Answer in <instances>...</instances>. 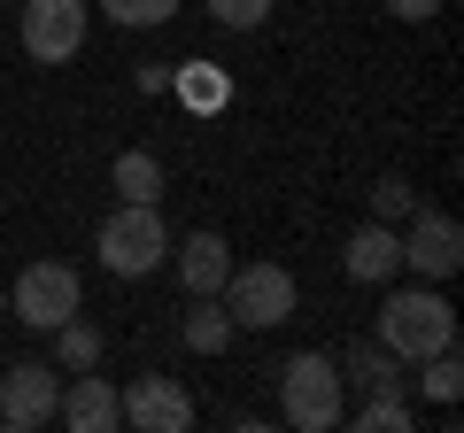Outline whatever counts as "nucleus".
I'll use <instances>...</instances> for the list:
<instances>
[{
    "instance_id": "f03ea898",
    "label": "nucleus",
    "mask_w": 464,
    "mask_h": 433,
    "mask_svg": "<svg viewBox=\"0 0 464 433\" xmlns=\"http://www.w3.org/2000/svg\"><path fill=\"white\" fill-rule=\"evenodd\" d=\"M279 418L295 433H333L348 418V387H341V364L325 349H302L279 364Z\"/></svg>"
},
{
    "instance_id": "5701e85b",
    "label": "nucleus",
    "mask_w": 464,
    "mask_h": 433,
    "mask_svg": "<svg viewBox=\"0 0 464 433\" xmlns=\"http://www.w3.org/2000/svg\"><path fill=\"white\" fill-rule=\"evenodd\" d=\"M449 0H387V16H402V24H426V16H441Z\"/></svg>"
},
{
    "instance_id": "423d86ee",
    "label": "nucleus",
    "mask_w": 464,
    "mask_h": 433,
    "mask_svg": "<svg viewBox=\"0 0 464 433\" xmlns=\"http://www.w3.org/2000/svg\"><path fill=\"white\" fill-rule=\"evenodd\" d=\"M402 271H411V279H426V286H441V279H457L464 271V225L449 209H426V201H418L411 216H402Z\"/></svg>"
},
{
    "instance_id": "39448f33",
    "label": "nucleus",
    "mask_w": 464,
    "mask_h": 433,
    "mask_svg": "<svg viewBox=\"0 0 464 433\" xmlns=\"http://www.w3.org/2000/svg\"><path fill=\"white\" fill-rule=\"evenodd\" d=\"M78 302H85L78 271L54 264V255L24 264V271H16V286H8V317H16V325H32V333H54L63 317H78Z\"/></svg>"
},
{
    "instance_id": "4be33fe9",
    "label": "nucleus",
    "mask_w": 464,
    "mask_h": 433,
    "mask_svg": "<svg viewBox=\"0 0 464 433\" xmlns=\"http://www.w3.org/2000/svg\"><path fill=\"white\" fill-rule=\"evenodd\" d=\"M201 8H209L225 32H256V24L271 16V0H201Z\"/></svg>"
},
{
    "instance_id": "f257e3e1",
    "label": "nucleus",
    "mask_w": 464,
    "mask_h": 433,
    "mask_svg": "<svg viewBox=\"0 0 464 433\" xmlns=\"http://www.w3.org/2000/svg\"><path fill=\"white\" fill-rule=\"evenodd\" d=\"M372 341H387L402 364H418V356H433V349H457V310H449V294L426 286V279L395 286V294L380 302V333Z\"/></svg>"
},
{
    "instance_id": "9d476101",
    "label": "nucleus",
    "mask_w": 464,
    "mask_h": 433,
    "mask_svg": "<svg viewBox=\"0 0 464 433\" xmlns=\"http://www.w3.org/2000/svg\"><path fill=\"white\" fill-rule=\"evenodd\" d=\"M54 418H63L70 433H109V426H124V402H116V387L101 380V364H93V371H63Z\"/></svg>"
},
{
    "instance_id": "4468645a",
    "label": "nucleus",
    "mask_w": 464,
    "mask_h": 433,
    "mask_svg": "<svg viewBox=\"0 0 464 433\" xmlns=\"http://www.w3.org/2000/svg\"><path fill=\"white\" fill-rule=\"evenodd\" d=\"M170 93H179L186 109H194V117H217V109H232V78H225L217 63H201V54L170 70Z\"/></svg>"
},
{
    "instance_id": "6e6552de",
    "label": "nucleus",
    "mask_w": 464,
    "mask_h": 433,
    "mask_svg": "<svg viewBox=\"0 0 464 433\" xmlns=\"http://www.w3.org/2000/svg\"><path fill=\"white\" fill-rule=\"evenodd\" d=\"M54 402H63V371L54 364H8L0 371V426H16V433H39L54 426Z\"/></svg>"
},
{
    "instance_id": "6ab92c4d",
    "label": "nucleus",
    "mask_w": 464,
    "mask_h": 433,
    "mask_svg": "<svg viewBox=\"0 0 464 433\" xmlns=\"http://www.w3.org/2000/svg\"><path fill=\"white\" fill-rule=\"evenodd\" d=\"M93 364H101V333L85 317H63L54 325V371H93Z\"/></svg>"
},
{
    "instance_id": "aec40b11",
    "label": "nucleus",
    "mask_w": 464,
    "mask_h": 433,
    "mask_svg": "<svg viewBox=\"0 0 464 433\" xmlns=\"http://www.w3.org/2000/svg\"><path fill=\"white\" fill-rule=\"evenodd\" d=\"M93 8H109V24H124V32H155L179 16V0H93Z\"/></svg>"
},
{
    "instance_id": "9b49d317",
    "label": "nucleus",
    "mask_w": 464,
    "mask_h": 433,
    "mask_svg": "<svg viewBox=\"0 0 464 433\" xmlns=\"http://www.w3.org/2000/svg\"><path fill=\"white\" fill-rule=\"evenodd\" d=\"M341 271L356 286H387L402 271V240H395V225H380V216H372V225H356V233H348V248H341Z\"/></svg>"
},
{
    "instance_id": "1a4fd4ad",
    "label": "nucleus",
    "mask_w": 464,
    "mask_h": 433,
    "mask_svg": "<svg viewBox=\"0 0 464 433\" xmlns=\"http://www.w3.org/2000/svg\"><path fill=\"white\" fill-rule=\"evenodd\" d=\"M116 402H124V426H140V433H186L194 426V395L179 380H163V371L116 387Z\"/></svg>"
},
{
    "instance_id": "2eb2a0df",
    "label": "nucleus",
    "mask_w": 464,
    "mask_h": 433,
    "mask_svg": "<svg viewBox=\"0 0 464 433\" xmlns=\"http://www.w3.org/2000/svg\"><path fill=\"white\" fill-rule=\"evenodd\" d=\"M186 349L194 356H225L232 349V310L217 294H194L186 302Z\"/></svg>"
},
{
    "instance_id": "a211bd4d",
    "label": "nucleus",
    "mask_w": 464,
    "mask_h": 433,
    "mask_svg": "<svg viewBox=\"0 0 464 433\" xmlns=\"http://www.w3.org/2000/svg\"><path fill=\"white\" fill-rule=\"evenodd\" d=\"M418 395H426L433 410H457V395H464V364H457V349L418 356Z\"/></svg>"
},
{
    "instance_id": "dca6fc26",
    "label": "nucleus",
    "mask_w": 464,
    "mask_h": 433,
    "mask_svg": "<svg viewBox=\"0 0 464 433\" xmlns=\"http://www.w3.org/2000/svg\"><path fill=\"white\" fill-rule=\"evenodd\" d=\"M109 194L116 201H163V163H155L148 148H124L109 163Z\"/></svg>"
},
{
    "instance_id": "f3484780",
    "label": "nucleus",
    "mask_w": 464,
    "mask_h": 433,
    "mask_svg": "<svg viewBox=\"0 0 464 433\" xmlns=\"http://www.w3.org/2000/svg\"><path fill=\"white\" fill-rule=\"evenodd\" d=\"M411 426H418L411 387H380V395L356 402V433H411Z\"/></svg>"
},
{
    "instance_id": "412c9836",
    "label": "nucleus",
    "mask_w": 464,
    "mask_h": 433,
    "mask_svg": "<svg viewBox=\"0 0 464 433\" xmlns=\"http://www.w3.org/2000/svg\"><path fill=\"white\" fill-rule=\"evenodd\" d=\"M411 209H418V186L411 178H380V186H372V216H380V225H402Z\"/></svg>"
},
{
    "instance_id": "ddd939ff",
    "label": "nucleus",
    "mask_w": 464,
    "mask_h": 433,
    "mask_svg": "<svg viewBox=\"0 0 464 433\" xmlns=\"http://www.w3.org/2000/svg\"><path fill=\"white\" fill-rule=\"evenodd\" d=\"M225 271H232L225 233H186V240H179V286H186V294H217Z\"/></svg>"
},
{
    "instance_id": "f8f14e48",
    "label": "nucleus",
    "mask_w": 464,
    "mask_h": 433,
    "mask_svg": "<svg viewBox=\"0 0 464 433\" xmlns=\"http://www.w3.org/2000/svg\"><path fill=\"white\" fill-rule=\"evenodd\" d=\"M333 364H341V387H356V395H380V387H411V364H402L387 341H348Z\"/></svg>"
},
{
    "instance_id": "0eeeda50",
    "label": "nucleus",
    "mask_w": 464,
    "mask_h": 433,
    "mask_svg": "<svg viewBox=\"0 0 464 433\" xmlns=\"http://www.w3.org/2000/svg\"><path fill=\"white\" fill-rule=\"evenodd\" d=\"M85 32H93V0H24L16 16V39L32 63H70V54H85Z\"/></svg>"
},
{
    "instance_id": "7ed1b4c3",
    "label": "nucleus",
    "mask_w": 464,
    "mask_h": 433,
    "mask_svg": "<svg viewBox=\"0 0 464 433\" xmlns=\"http://www.w3.org/2000/svg\"><path fill=\"white\" fill-rule=\"evenodd\" d=\"M101 271H116V279H148L155 264L170 255V233H163V216H155V201H116L109 216H101Z\"/></svg>"
},
{
    "instance_id": "393cba45",
    "label": "nucleus",
    "mask_w": 464,
    "mask_h": 433,
    "mask_svg": "<svg viewBox=\"0 0 464 433\" xmlns=\"http://www.w3.org/2000/svg\"><path fill=\"white\" fill-rule=\"evenodd\" d=\"M0 317H8V294H0Z\"/></svg>"
},
{
    "instance_id": "b1692460",
    "label": "nucleus",
    "mask_w": 464,
    "mask_h": 433,
    "mask_svg": "<svg viewBox=\"0 0 464 433\" xmlns=\"http://www.w3.org/2000/svg\"><path fill=\"white\" fill-rule=\"evenodd\" d=\"M140 93H170V63H140Z\"/></svg>"
},
{
    "instance_id": "20e7f679",
    "label": "nucleus",
    "mask_w": 464,
    "mask_h": 433,
    "mask_svg": "<svg viewBox=\"0 0 464 433\" xmlns=\"http://www.w3.org/2000/svg\"><path fill=\"white\" fill-rule=\"evenodd\" d=\"M217 294H225L232 325H248V333H271V325H286V317H295L302 286H295V271H286V264H271V255H256V264H232Z\"/></svg>"
}]
</instances>
